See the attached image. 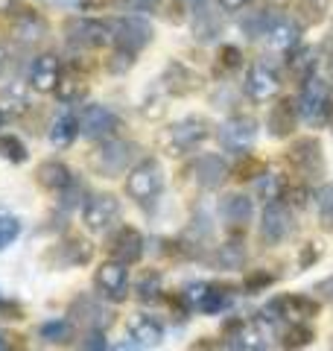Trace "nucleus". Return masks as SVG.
<instances>
[{"label": "nucleus", "mask_w": 333, "mask_h": 351, "mask_svg": "<svg viewBox=\"0 0 333 351\" xmlns=\"http://www.w3.org/2000/svg\"><path fill=\"white\" fill-rule=\"evenodd\" d=\"M12 32H15V38H18V41L29 44V41L44 38V32H47V24H44V18H38L36 12H24V15H18V18H15Z\"/></svg>", "instance_id": "obj_26"}, {"label": "nucleus", "mask_w": 333, "mask_h": 351, "mask_svg": "<svg viewBox=\"0 0 333 351\" xmlns=\"http://www.w3.org/2000/svg\"><path fill=\"white\" fill-rule=\"evenodd\" d=\"M18 234H21L18 217H12L9 211H0V249H6L9 243H15Z\"/></svg>", "instance_id": "obj_37"}, {"label": "nucleus", "mask_w": 333, "mask_h": 351, "mask_svg": "<svg viewBox=\"0 0 333 351\" xmlns=\"http://www.w3.org/2000/svg\"><path fill=\"white\" fill-rule=\"evenodd\" d=\"M316 293L321 295V299L333 302V276H328L325 281H319V284H316Z\"/></svg>", "instance_id": "obj_44"}, {"label": "nucleus", "mask_w": 333, "mask_h": 351, "mask_svg": "<svg viewBox=\"0 0 333 351\" xmlns=\"http://www.w3.org/2000/svg\"><path fill=\"white\" fill-rule=\"evenodd\" d=\"M161 184H164V173H161V164L155 158L140 161L138 167H132V173L126 176V191L135 202L147 205L152 202L155 196L161 193Z\"/></svg>", "instance_id": "obj_1"}, {"label": "nucleus", "mask_w": 333, "mask_h": 351, "mask_svg": "<svg viewBox=\"0 0 333 351\" xmlns=\"http://www.w3.org/2000/svg\"><path fill=\"white\" fill-rule=\"evenodd\" d=\"M0 351H9V346L3 343V339H0Z\"/></svg>", "instance_id": "obj_52"}, {"label": "nucleus", "mask_w": 333, "mask_h": 351, "mask_svg": "<svg viewBox=\"0 0 333 351\" xmlns=\"http://www.w3.org/2000/svg\"><path fill=\"white\" fill-rule=\"evenodd\" d=\"M196 173H199V184H202V188H219L222 182H225V161H222L219 156H214V152H210V156H202L199 158V164H196Z\"/></svg>", "instance_id": "obj_23"}, {"label": "nucleus", "mask_w": 333, "mask_h": 351, "mask_svg": "<svg viewBox=\"0 0 333 351\" xmlns=\"http://www.w3.org/2000/svg\"><path fill=\"white\" fill-rule=\"evenodd\" d=\"M284 191H286L284 176H275V173H272V176H266V173H263V179H260V184H258V193H260V199H266V205L281 199Z\"/></svg>", "instance_id": "obj_34"}, {"label": "nucleus", "mask_w": 333, "mask_h": 351, "mask_svg": "<svg viewBox=\"0 0 333 351\" xmlns=\"http://www.w3.org/2000/svg\"><path fill=\"white\" fill-rule=\"evenodd\" d=\"M219 59H222V64H228V68H237L240 64V59H243V53L237 50V47H222V53H219Z\"/></svg>", "instance_id": "obj_43"}, {"label": "nucleus", "mask_w": 333, "mask_h": 351, "mask_svg": "<svg viewBox=\"0 0 333 351\" xmlns=\"http://www.w3.org/2000/svg\"><path fill=\"white\" fill-rule=\"evenodd\" d=\"M266 313H275V319L286 316L293 322H301L319 313V302L307 299V295H284V299H275L272 304H266Z\"/></svg>", "instance_id": "obj_12"}, {"label": "nucleus", "mask_w": 333, "mask_h": 351, "mask_svg": "<svg viewBox=\"0 0 333 351\" xmlns=\"http://www.w3.org/2000/svg\"><path fill=\"white\" fill-rule=\"evenodd\" d=\"M298 36H301V24H295V21H290V18H278V21H272V27H269V41H272V47H278V50L295 47Z\"/></svg>", "instance_id": "obj_24"}, {"label": "nucleus", "mask_w": 333, "mask_h": 351, "mask_svg": "<svg viewBox=\"0 0 333 351\" xmlns=\"http://www.w3.org/2000/svg\"><path fill=\"white\" fill-rule=\"evenodd\" d=\"M217 263H219V267H225V269H237V267H243V249H240L237 243H225V246L219 249Z\"/></svg>", "instance_id": "obj_38"}, {"label": "nucleus", "mask_w": 333, "mask_h": 351, "mask_svg": "<svg viewBox=\"0 0 333 351\" xmlns=\"http://www.w3.org/2000/svg\"><path fill=\"white\" fill-rule=\"evenodd\" d=\"M143 255V237L138 228L123 226L120 232L111 240V258L120 261V263H135Z\"/></svg>", "instance_id": "obj_14"}, {"label": "nucleus", "mask_w": 333, "mask_h": 351, "mask_svg": "<svg viewBox=\"0 0 333 351\" xmlns=\"http://www.w3.org/2000/svg\"><path fill=\"white\" fill-rule=\"evenodd\" d=\"M316 64H319L316 50H313V47H301V50H298L295 56H293V73H295V80H301V85L310 82V80H313Z\"/></svg>", "instance_id": "obj_30"}, {"label": "nucleus", "mask_w": 333, "mask_h": 351, "mask_svg": "<svg viewBox=\"0 0 333 351\" xmlns=\"http://www.w3.org/2000/svg\"><path fill=\"white\" fill-rule=\"evenodd\" d=\"M298 112L304 114V120L310 126H321L330 114V94H328V85L321 80H310L304 82V91H301V100H298Z\"/></svg>", "instance_id": "obj_4"}, {"label": "nucleus", "mask_w": 333, "mask_h": 351, "mask_svg": "<svg viewBox=\"0 0 333 351\" xmlns=\"http://www.w3.org/2000/svg\"><path fill=\"white\" fill-rule=\"evenodd\" d=\"M313 339H316L313 328L304 325V322H295V325L290 328V331H286V337H284V348H286V351H298V348L310 346Z\"/></svg>", "instance_id": "obj_33"}, {"label": "nucleus", "mask_w": 333, "mask_h": 351, "mask_svg": "<svg viewBox=\"0 0 333 351\" xmlns=\"http://www.w3.org/2000/svg\"><path fill=\"white\" fill-rule=\"evenodd\" d=\"M254 135H258V123L254 117H231L222 123V144H231V147H249Z\"/></svg>", "instance_id": "obj_19"}, {"label": "nucleus", "mask_w": 333, "mask_h": 351, "mask_svg": "<svg viewBox=\"0 0 333 351\" xmlns=\"http://www.w3.org/2000/svg\"><path fill=\"white\" fill-rule=\"evenodd\" d=\"M190 29H193L196 41L210 44V41H214L219 32H222V21H219V15L214 12V9L199 6V9H196V15H193V21H190Z\"/></svg>", "instance_id": "obj_22"}, {"label": "nucleus", "mask_w": 333, "mask_h": 351, "mask_svg": "<svg viewBox=\"0 0 333 351\" xmlns=\"http://www.w3.org/2000/svg\"><path fill=\"white\" fill-rule=\"evenodd\" d=\"M293 232V214L290 208L281 205V202H269L263 208V217H260V237L263 243H281Z\"/></svg>", "instance_id": "obj_6"}, {"label": "nucleus", "mask_w": 333, "mask_h": 351, "mask_svg": "<svg viewBox=\"0 0 333 351\" xmlns=\"http://www.w3.org/2000/svg\"><path fill=\"white\" fill-rule=\"evenodd\" d=\"M0 156H3L6 161H15V164H24L27 161V147L21 144V141L15 135H0Z\"/></svg>", "instance_id": "obj_35"}, {"label": "nucleus", "mask_w": 333, "mask_h": 351, "mask_svg": "<svg viewBox=\"0 0 333 351\" xmlns=\"http://www.w3.org/2000/svg\"><path fill=\"white\" fill-rule=\"evenodd\" d=\"M15 9V0H0V15H9Z\"/></svg>", "instance_id": "obj_49"}, {"label": "nucleus", "mask_w": 333, "mask_h": 351, "mask_svg": "<svg viewBox=\"0 0 333 351\" xmlns=\"http://www.w3.org/2000/svg\"><path fill=\"white\" fill-rule=\"evenodd\" d=\"M222 217H225L234 228L246 226L251 219V199H249V196H243V193L225 196V199H222Z\"/></svg>", "instance_id": "obj_25"}, {"label": "nucleus", "mask_w": 333, "mask_h": 351, "mask_svg": "<svg viewBox=\"0 0 333 351\" xmlns=\"http://www.w3.org/2000/svg\"><path fill=\"white\" fill-rule=\"evenodd\" d=\"M117 126H120L117 114L108 112L106 106H88L85 114H82V120H79V132H82L85 138H91V141L111 135V132H114Z\"/></svg>", "instance_id": "obj_13"}, {"label": "nucleus", "mask_w": 333, "mask_h": 351, "mask_svg": "<svg viewBox=\"0 0 333 351\" xmlns=\"http://www.w3.org/2000/svg\"><path fill=\"white\" fill-rule=\"evenodd\" d=\"M82 351H108V343H106V337H103V331H99V328H94V331L88 334Z\"/></svg>", "instance_id": "obj_42"}, {"label": "nucleus", "mask_w": 333, "mask_h": 351, "mask_svg": "<svg viewBox=\"0 0 333 351\" xmlns=\"http://www.w3.org/2000/svg\"><path fill=\"white\" fill-rule=\"evenodd\" d=\"M228 351H269V346H266V337L254 325H243L228 339Z\"/></svg>", "instance_id": "obj_28"}, {"label": "nucleus", "mask_w": 333, "mask_h": 351, "mask_svg": "<svg viewBox=\"0 0 333 351\" xmlns=\"http://www.w3.org/2000/svg\"><path fill=\"white\" fill-rule=\"evenodd\" d=\"M6 64H9V50H6V44L0 41V73H3Z\"/></svg>", "instance_id": "obj_48"}, {"label": "nucleus", "mask_w": 333, "mask_h": 351, "mask_svg": "<svg viewBox=\"0 0 333 351\" xmlns=\"http://www.w3.org/2000/svg\"><path fill=\"white\" fill-rule=\"evenodd\" d=\"M251 0H219V6L225 9V12H240V9H246Z\"/></svg>", "instance_id": "obj_46"}, {"label": "nucleus", "mask_w": 333, "mask_h": 351, "mask_svg": "<svg viewBox=\"0 0 333 351\" xmlns=\"http://www.w3.org/2000/svg\"><path fill=\"white\" fill-rule=\"evenodd\" d=\"M76 132H79V123H76V117H73V114L56 117V123H53V129H50L53 147H71V144H73V138H76Z\"/></svg>", "instance_id": "obj_29"}, {"label": "nucleus", "mask_w": 333, "mask_h": 351, "mask_svg": "<svg viewBox=\"0 0 333 351\" xmlns=\"http://www.w3.org/2000/svg\"><path fill=\"white\" fill-rule=\"evenodd\" d=\"M278 85H281L278 76L269 68H263V64H254V68L249 71V76H246V91H249L251 100H258V103L272 100V97L278 94Z\"/></svg>", "instance_id": "obj_17"}, {"label": "nucleus", "mask_w": 333, "mask_h": 351, "mask_svg": "<svg viewBox=\"0 0 333 351\" xmlns=\"http://www.w3.org/2000/svg\"><path fill=\"white\" fill-rule=\"evenodd\" d=\"M269 27H272V18L269 15H254L243 21V29L249 32V38H260V36H269Z\"/></svg>", "instance_id": "obj_40"}, {"label": "nucleus", "mask_w": 333, "mask_h": 351, "mask_svg": "<svg viewBox=\"0 0 333 351\" xmlns=\"http://www.w3.org/2000/svg\"><path fill=\"white\" fill-rule=\"evenodd\" d=\"M164 82H166V88H170L173 94H179V97H184V94H193L196 88H199V73H193L187 64H179V62H173L170 68L164 71Z\"/></svg>", "instance_id": "obj_20"}, {"label": "nucleus", "mask_w": 333, "mask_h": 351, "mask_svg": "<svg viewBox=\"0 0 333 351\" xmlns=\"http://www.w3.org/2000/svg\"><path fill=\"white\" fill-rule=\"evenodd\" d=\"M328 71L333 73V53H330V59H328Z\"/></svg>", "instance_id": "obj_51"}, {"label": "nucleus", "mask_w": 333, "mask_h": 351, "mask_svg": "<svg viewBox=\"0 0 333 351\" xmlns=\"http://www.w3.org/2000/svg\"><path fill=\"white\" fill-rule=\"evenodd\" d=\"M234 176L240 182H249V179H254V176H263V164L258 158H243L234 167Z\"/></svg>", "instance_id": "obj_41"}, {"label": "nucleus", "mask_w": 333, "mask_h": 351, "mask_svg": "<svg viewBox=\"0 0 333 351\" xmlns=\"http://www.w3.org/2000/svg\"><path fill=\"white\" fill-rule=\"evenodd\" d=\"M319 214H321V223L328 228H333V184H325V188L319 191Z\"/></svg>", "instance_id": "obj_39"}, {"label": "nucleus", "mask_w": 333, "mask_h": 351, "mask_svg": "<svg viewBox=\"0 0 333 351\" xmlns=\"http://www.w3.org/2000/svg\"><path fill=\"white\" fill-rule=\"evenodd\" d=\"M47 343H71L73 339V325L68 319H53V322H44L41 325V331H38Z\"/></svg>", "instance_id": "obj_31"}, {"label": "nucleus", "mask_w": 333, "mask_h": 351, "mask_svg": "<svg viewBox=\"0 0 333 351\" xmlns=\"http://www.w3.org/2000/svg\"><path fill=\"white\" fill-rule=\"evenodd\" d=\"M94 284H97L99 293L108 295V299L123 302V299H126V290H129V269H126V263H120V261H106L103 267L97 269Z\"/></svg>", "instance_id": "obj_7"}, {"label": "nucleus", "mask_w": 333, "mask_h": 351, "mask_svg": "<svg viewBox=\"0 0 333 351\" xmlns=\"http://www.w3.org/2000/svg\"><path fill=\"white\" fill-rule=\"evenodd\" d=\"M269 281H272V276H266V272H258V276L246 278V290L251 293V290H258V287H263V284H269Z\"/></svg>", "instance_id": "obj_45"}, {"label": "nucleus", "mask_w": 333, "mask_h": 351, "mask_svg": "<svg viewBox=\"0 0 333 351\" xmlns=\"http://www.w3.org/2000/svg\"><path fill=\"white\" fill-rule=\"evenodd\" d=\"M38 184L47 191H64L73 184V176H71V167L62 161H44L38 167Z\"/></svg>", "instance_id": "obj_21"}, {"label": "nucleus", "mask_w": 333, "mask_h": 351, "mask_svg": "<svg viewBox=\"0 0 333 351\" xmlns=\"http://www.w3.org/2000/svg\"><path fill=\"white\" fill-rule=\"evenodd\" d=\"M129 158H132V147L126 141H108L94 152V170L103 173V176H117L129 167Z\"/></svg>", "instance_id": "obj_8"}, {"label": "nucleus", "mask_w": 333, "mask_h": 351, "mask_svg": "<svg viewBox=\"0 0 333 351\" xmlns=\"http://www.w3.org/2000/svg\"><path fill=\"white\" fill-rule=\"evenodd\" d=\"M59 82H62V64H59V59H56L53 53H44V56H38L36 62H32L29 85L36 88V91L50 94V91L59 88Z\"/></svg>", "instance_id": "obj_11"}, {"label": "nucleus", "mask_w": 333, "mask_h": 351, "mask_svg": "<svg viewBox=\"0 0 333 351\" xmlns=\"http://www.w3.org/2000/svg\"><path fill=\"white\" fill-rule=\"evenodd\" d=\"M120 199L111 193H97L82 205V223L91 232H106L108 226H114L120 219Z\"/></svg>", "instance_id": "obj_3"}, {"label": "nucleus", "mask_w": 333, "mask_h": 351, "mask_svg": "<svg viewBox=\"0 0 333 351\" xmlns=\"http://www.w3.org/2000/svg\"><path fill=\"white\" fill-rule=\"evenodd\" d=\"M68 41L76 44V47L94 50V47H106L111 41V29L97 18H73L68 21Z\"/></svg>", "instance_id": "obj_5"}, {"label": "nucleus", "mask_w": 333, "mask_h": 351, "mask_svg": "<svg viewBox=\"0 0 333 351\" xmlns=\"http://www.w3.org/2000/svg\"><path fill=\"white\" fill-rule=\"evenodd\" d=\"M286 158H290V164L298 173L316 176L321 170V144L316 138H298L290 147V152H286Z\"/></svg>", "instance_id": "obj_10"}, {"label": "nucleus", "mask_w": 333, "mask_h": 351, "mask_svg": "<svg viewBox=\"0 0 333 351\" xmlns=\"http://www.w3.org/2000/svg\"><path fill=\"white\" fill-rule=\"evenodd\" d=\"M129 337L135 339L140 348L147 346H158L164 339V325L155 319V316H147V313H132L129 316Z\"/></svg>", "instance_id": "obj_15"}, {"label": "nucleus", "mask_w": 333, "mask_h": 351, "mask_svg": "<svg viewBox=\"0 0 333 351\" xmlns=\"http://www.w3.org/2000/svg\"><path fill=\"white\" fill-rule=\"evenodd\" d=\"M152 290H158V276H149L147 281L140 284V295H143V299H149Z\"/></svg>", "instance_id": "obj_47"}, {"label": "nucleus", "mask_w": 333, "mask_h": 351, "mask_svg": "<svg viewBox=\"0 0 333 351\" xmlns=\"http://www.w3.org/2000/svg\"><path fill=\"white\" fill-rule=\"evenodd\" d=\"M0 106H3L6 112H15V114L27 112V106H29L27 88L24 85H9V88H3V94H0Z\"/></svg>", "instance_id": "obj_32"}, {"label": "nucleus", "mask_w": 333, "mask_h": 351, "mask_svg": "<svg viewBox=\"0 0 333 351\" xmlns=\"http://www.w3.org/2000/svg\"><path fill=\"white\" fill-rule=\"evenodd\" d=\"M184 302L199 307L202 313H217L228 304V287H217V284H190L184 290Z\"/></svg>", "instance_id": "obj_9"}, {"label": "nucleus", "mask_w": 333, "mask_h": 351, "mask_svg": "<svg viewBox=\"0 0 333 351\" xmlns=\"http://www.w3.org/2000/svg\"><path fill=\"white\" fill-rule=\"evenodd\" d=\"M295 120H298L295 100H290V97L278 100V103L272 106V112H269V135H272V138H286V135H293Z\"/></svg>", "instance_id": "obj_18"}, {"label": "nucleus", "mask_w": 333, "mask_h": 351, "mask_svg": "<svg viewBox=\"0 0 333 351\" xmlns=\"http://www.w3.org/2000/svg\"><path fill=\"white\" fill-rule=\"evenodd\" d=\"M50 6H79L82 0H47Z\"/></svg>", "instance_id": "obj_50"}, {"label": "nucleus", "mask_w": 333, "mask_h": 351, "mask_svg": "<svg viewBox=\"0 0 333 351\" xmlns=\"http://www.w3.org/2000/svg\"><path fill=\"white\" fill-rule=\"evenodd\" d=\"M205 138H208V120L202 117H184L170 129V141L179 149H190L196 144H202Z\"/></svg>", "instance_id": "obj_16"}, {"label": "nucleus", "mask_w": 333, "mask_h": 351, "mask_svg": "<svg viewBox=\"0 0 333 351\" xmlns=\"http://www.w3.org/2000/svg\"><path fill=\"white\" fill-rule=\"evenodd\" d=\"M111 41L120 47V53H129V56H135L138 50H143L152 41V24H149L147 18L129 15V18H123V21H117V24H114Z\"/></svg>", "instance_id": "obj_2"}, {"label": "nucleus", "mask_w": 333, "mask_h": 351, "mask_svg": "<svg viewBox=\"0 0 333 351\" xmlns=\"http://www.w3.org/2000/svg\"><path fill=\"white\" fill-rule=\"evenodd\" d=\"M59 97L64 103H73V100H82L85 97V82L79 80V76H62V82H59Z\"/></svg>", "instance_id": "obj_36"}, {"label": "nucleus", "mask_w": 333, "mask_h": 351, "mask_svg": "<svg viewBox=\"0 0 333 351\" xmlns=\"http://www.w3.org/2000/svg\"><path fill=\"white\" fill-rule=\"evenodd\" d=\"M330 0H298L295 3V18L301 27H316L328 18Z\"/></svg>", "instance_id": "obj_27"}]
</instances>
